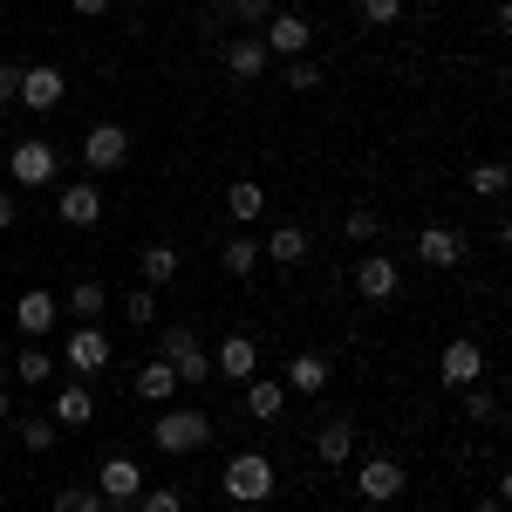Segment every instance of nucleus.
<instances>
[{
  "label": "nucleus",
  "mask_w": 512,
  "mask_h": 512,
  "mask_svg": "<svg viewBox=\"0 0 512 512\" xmlns=\"http://www.w3.org/2000/svg\"><path fill=\"white\" fill-rule=\"evenodd\" d=\"M226 212H233L239 226H253V219H260V212H267V192H260V185H253V178H239L233 192H226Z\"/></svg>",
  "instance_id": "obj_26"
},
{
  "label": "nucleus",
  "mask_w": 512,
  "mask_h": 512,
  "mask_svg": "<svg viewBox=\"0 0 512 512\" xmlns=\"http://www.w3.org/2000/svg\"><path fill=\"white\" fill-rule=\"evenodd\" d=\"M280 410H287V383H267V376H246V417L274 424Z\"/></svg>",
  "instance_id": "obj_20"
},
{
  "label": "nucleus",
  "mask_w": 512,
  "mask_h": 512,
  "mask_svg": "<svg viewBox=\"0 0 512 512\" xmlns=\"http://www.w3.org/2000/svg\"><path fill=\"white\" fill-rule=\"evenodd\" d=\"M123 315L137 321V328H151V321H158V287H137V294L123 301Z\"/></svg>",
  "instance_id": "obj_37"
},
{
  "label": "nucleus",
  "mask_w": 512,
  "mask_h": 512,
  "mask_svg": "<svg viewBox=\"0 0 512 512\" xmlns=\"http://www.w3.org/2000/svg\"><path fill=\"white\" fill-rule=\"evenodd\" d=\"M7 369H14L21 383H48V376H55V362H48V355H41L35 342H28V349H21V355H7Z\"/></svg>",
  "instance_id": "obj_29"
},
{
  "label": "nucleus",
  "mask_w": 512,
  "mask_h": 512,
  "mask_svg": "<svg viewBox=\"0 0 512 512\" xmlns=\"http://www.w3.org/2000/svg\"><path fill=\"white\" fill-rule=\"evenodd\" d=\"M355 294H362V301H390L396 294V260L362 253V260H355Z\"/></svg>",
  "instance_id": "obj_15"
},
{
  "label": "nucleus",
  "mask_w": 512,
  "mask_h": 512,
  "mask_svg": "<svg viewBox=\"0 0 512 512\" xmlns=\"http://www.w3.org/2000/svg\"><path fill=\"white\" fill-rule=\"evenodd\" d=\"M472 192L478 198H506V164H499V158L472 164Z\"/></svg>",
  "instance_id": "obj_32"
},
{
  "label": "nucleus",
  "mask_w": 512,
  "mask_h": 512,
  "mask_svg": "<svg viewBox=\"0 0 512 512\" xmlns=\"http://www.w3.org/2000/svg\"><path fill=\"white\" fill-rule=\"evenodd\" d=\"M7 417H14V403H7V383H0V424H7Z\"/></svg>",
  "instance_id": "obj_43"
},
{
  "label": "nucleus",
  "mask_w": 512,
  "mask_h": 512,
  "mask_svg": "<svg viewBox=\"0 0 512 512\" xmlns=\"http://www.w3.org/2000/svg\"><path fill=\"white\" fill-rule=\"evenodd\" d=\"M130 7H144V0H130Z\"/></svg>",
  "instance_id": "obj_44"
},
{
  "label": "nucleus",
  "mask_w": 512,
  "mask_h": 512,
  "mask_svg": "<svg viewBox=\"0 0 512 512\" xmlns=\"http://www.w3.org/2000/svg\"><path fill=\"white\" fill-rule=\"evenodd\" d=\"M103 301H110V294H103V280H76L62 308H69V315H82V321H96V315H103Z\"/></svg>",
  "instance_id": "obj_27"
},
{
  "label": "nucleus",
  "mask_w": 512,
  "mask_h": 512,
  "mask_svg": "<svg viewBox=\"0 0 512 512\" xmlns=\"http://www.w3.org/2000/svg\"><path fill=\"white\" fill-rule=\"evenodd\" d=\"M62 362H69V369H76V376H96V369H103V362H110V335H103V328H96V321H82L76 335H69V342H62Z\"/></svg>",
  "instance_id": "obj_8"
},
{
  "label": "nucleus",
  "mask_w": 512,
  "mask_h": 512,
  "mask_svg": "<svg viewBox=\"0 0 512 512\" xmlns=\"http://www.w3.org/2000/svg\"><path fill=\"white\" fill-rule=\"evenodd\" d=\"M69 7H76L82 21H103V14H110V7H117V0H69Z\"/></svg>",
  "instance_id": "obj_39"
},
{
  "label": "nucleus",
  "mask_w": 512,
  "mask_h": 512,
  "mask_svg": "<svg viewBox=\"0 0 512 512\" xmlns=\"http://www.w3.org/2000/svg\"><path fill=\"white\" fill-rule=\"evenodd\" d=\"M355 492H362L369 506H390L396 492H403V465H396V458H362V472H355Z\"/></svg>",
  "instance_id": "obj_12"
},
{
  "label": "nucleus",
  "mask_w": 512,
  "mask_h": 512,
  "mask_svg": "<svg viewBox=\"0 0 512 512\" xmlns=\"http://www.w3.org/2000/svg\"><path fill=\"white\" fill-rule=\"evenodd\" d=\"M14 431H21V444H28V451H55L62 424H55V417H28V424H14Z\"/></svg>",
  "instance_id": "obj_33"
},
{
  "label": "nucleus",
  "mask_w": 512,
  "mask_h": 512,
  "mask_svg": "<svg viewBox=\"0 0 512 512\" xmlns=\"http://www.w3.org/2000/svg\"><path fill=\"white\" fill-rule=\"evenodd\" d=\"M226 499H239V506H260V499H274V458H260V451H239L233 465H226Z\"/></svg>",
  "instance_id": "obj_3"
},
{
  "label": "nucleus",
  "mask_w": 512,
  "mask_h": 512,
  "mask_svg": "<svg viewBox=\"0 0 512 512\" xmlns=\"http://www.w3.org/2000/svg\"><path fill=\"white\" fill-rule=\"evenodd\" d=\"M96 417V396H89V383H69V390L55 396V424H89Z\"/></svg>",
  "instance_id": "obj_25"
},
{
  "label": "nucleus",
  "mask_w": 512,
  "mask_h": 512,
  "mask_svg": "<svg viewBox=\"0 0 512 512\" xmlns=\"http://www.w3.org/2000/svg\"><path fill=\"white\" fill-rule=\"evenodd\" d=\"M267 55H287V62H294V55H308V41H315V28H308V14H267Z\"/></svg>",
  "instance_id": "obj_10"
},
{
  "label": "nucleus",
  "mask_w": 512,
  "mask_h": 512,
  "mask_svg": "<svg viewBox=\"0 0 512 512\" xmlns=\"http://www.w3.org/2000/svg\"><path fill=\"white\" fill-rule=\"evenodd\" d=\"M96 492H103V499H110V506L117 512H130V499H137V492H144V465H137V458H103V472H96Z\"/></svg>",
  "instance_id": "obj_6"
},
{
  "label": "nucleus",
  "mask_w": 512,
  "mask_h": 512,
  "mask_svg": "<svg viewBox=\"0 0 512 512\" xmlns=\"http://www.w3.org/2000/svg\"><path fill=\"white\" fill-rule=\"evenodd\" d=\"M137 267H144V280H137V287H171V280H178V253H171V246H144V260H137Z\"/></svg>",
  "instance_id": "obj_24"
},
{
  "label": "nucleus",
  "mask_w": 512,
  "mask_h": 512,
  "mask_svg": "<svg viewBox=\"0 0 512 512\" xmlns=\"http://www.w3.org/2000/svg\"><path fill=\"white\" fill-rule=\"evenodd\" d=\"M465 424H499V396L465 383Z\"/></svg>",
  "instance_id": "obj_31"
},
{
  "label": "nucleus",
  "mask_w": 512,
  "mask_h": 512,
  "mask_svg": "<svg viewBox=\"0 0 512 512\" xmlns=\"http://www.w3.org/2000/svg\"><path fill=\"white\" fill-rule=\"evenodd\" d=\"M137 396H144V403H171V396H178V376H171V362H144V369H137Z\"/></svg>",
  "instance_id": "obj_22"
},
{
  "label": "nucleus",
  "mask_w": 512,
  "mask_h": 512,
  "mask_svg": "<svg viewBox=\"0 0 512 512\" xmlns=\"http://www.w3.org/2000/svg\"><path fill=\"white\" fill-rule=\"evenodd\" d=\"M55 512H110V499H103L96 485H62V492H55Z\"/></svg>",
  "instance_id": "obj_28"
},
{
  "label": "nucleus",
  "mask_w": 512,
  "mask_h": 512,
  "mask_svg": "<svg viewBox=\"0 0 512 512\" xmlns=\"http://www.w3.org/2000/svg\"><path fill=\"white\" fill-rule=\"evenodd\" d=\"M219 7H226V21H246V28H260L274 14V0H219Z\"/></svg>",
  "instance_id": "obj_36"
},
{
  "label": "nucleus",
  "mask_w": 512,
  "mask_h": 512,
  "mask_svg": "<svg viewBox=\"0 0 512 512\" xmlns=\"http://www.w3.org/2000/svg\"><path fill=\"white\" fill-rule=\"evenodd\" d=\"M280 82H287L294 96H315V89H321V69L308 62V55H294V62H287V76H280Z\"/></svg>",
  "instance_id": "obj_34"
},
{
  "label": "nucleus",
  "mask_w": 512,
  "mask_h": 512,
  "mask_svg": "<svg viewBox=\"0 0 512 512\" xmlns=\"http://www.w3.org/2000/svg\"><path fill=\"white\" fill-rule=\"evenodd\" d=\"M219 55H226V69H233L239 82H260V76H267V62H274V55H267V41H260V35H239V41H226Z\"/></svg>",
  "instance_id": "obj_16"
},
{
  "label": "nucleus",
  "mask_w": 512,
  "mask_h": 512,
  "mask_svg": "<svg viewBox=\"0 0 512 512\" xmlns=\"http://www.w3.org/2000/svg\"><path fill=\"white\" fill-rule=\"evenodd\" d=\"M260 253L280 260V267H301V260H308V233H301V226H274V239H267Z\"/></svg>",
  "instance_id": "obj_23"
},
{
  "label": "nucleus",
  "mask_w": 512,
  "mask_h": 512,
  "mask_svg": "<svg viewBox=\"0 0 512 512\" xmlns=\"http://www.w3.org/2000/svg\"><path fill=\"white\" fill-rule=\"evenodd\" d=\"M342 233H349V239H355V246H369V239L383 233V212H376V205H355L349 219H342Z\"/></svg>",
  "instance_id": "obj_30"
},
{
  "label": "nucleus",
  "mask_w": 512,
  "mask_h": 512,
  "mask_svg": "<svg viewBox=\"0 0 512 512\" xmlns=\"http://www.w3.org/2000/svg\"><path fill=\"white\" fill-rule=\"evenodd\" d=\"M212 376H233V383L260 376V342H253L246 328H233V335L219 342V355H212Z\"/></svg>",
  "instance_id": "obj_9"
},
{
  "label": "nucleus",
  "mask_w": 512,
  "mask_h": 512,
  "mask_svg": "<svg viewBox=\"0 0 512 512\" xmlns=\"http://www.w3.org/2000/svg\"><path fill=\"white\" fill-rule=\"evenodd\" d=\"M355 14H362L369 28H396V21H403V0H355Z\"/></svg>",
  "instance_id": "obj_35"
},
{
  "label": "nucleus",
  "mask_w": 512,
  "mask_h": 512,
  "mask_svg": "<svg viewBox=\"0 0 512 512\" xmlns=\"http://www.w3.org/2000/svg\"><path fill=\"white\" fill-rule=\"evenodd\" d=\"M417 260L437 267V274H451V267L465 260V239L451 233V226H424V233H417Z\"/></svg>",
  "instance_id": "obj_14"
},
{
  "label": "nucleus",
  "mask_w": 512,
  "mask_h": 512,
  "mask_svg": "<svg viewBox=\"0 0 512 512\" xmlns=\"http://www.w3.org/2000/svg\"><path fill=\"white\" fill-rule=\"evenodd\" d=\"M55 212H62V226H96V219H103V192L82 178V185H69V192H62V205H55Z\"/></svg>",
  "instance_id": "obj_18"
},
{
  "label": "nucleus",
  "mask_w": 512,
  "mask_h": 512,
  "mask_svg": "<svg viewBox=\"0 0 512 512\" xmlns=\"http://www.w3.org/2000/svg\"><path fill=\"white\" fill-rule=\"evenodd\" d=\"M437 376H444L451 390H465V383H478V376H485V349H478L472 335H458L451 349L437 355Z\"/></svg>",
  "instance_id": "obj_11"
},
{
  "label": "nucleus",
  "mask_w": 512,
  "mask_h": 512,
  "mask_svg": "<svg viewBox=\"0 0 512 512\" xmlns=\"http://www.w3.org/2000/svg\"><path fill=\"white\" fill-rule=\"evenodd\" d=\"M260 260H267V253H260V239H246V233L219 246V267H226L233 280H253V267H260Z\"/></svg>",
  "instance_id": "obj_21"
},
{
  "label": "nucleus",
  "mask_w": 512,
  "mask_h": 512,
  "mask_svg": "<svg viewBox=\"0 0 512 512\" xmlns=\"http://www.w3.org/2000/svg\"><path fill=\"white\" fill-rule=\"evenodd\" d=\"M7 226H14V198L0 192V233H7Z\"/></svg>",
  "instance_id": "obj_41"
},
{
  "label": "nucleus",
  "mask_w": 512,
  "mask_h": 512,
  "mask_svg": "<svg viewBox=\"0 0 512 512\" xmlns=\"http://www.w3.org/2000/svg\"><path fill=\"white\" fill-rule=\"evenodd\" d=\"M14 82H21V69H7V62H0V110L14 103Z\"/></svg>",
  "instance_id": "obj_40"
},
{
  "label": "nucleus",
  "mask_w": 512,
  "mask_h": 512,
  "mask_svg": "<svg viewBox=\"0 0 512 512\" xmlns=\"http://www.w3.org/2000/svg\"><path fill=\"white\" fill-rule=\"evenodd\" d=\"M130 512H185V499H178L171 485H158V492H137V499H130Z\"/></svg>",
  "instance_id": "obj_38"
},
{
  "label": "nucleus",
  "mask_w": 512,
  "mask_h": 512,
  "mask_svg": "<svg viewBox=\"0 0 512 512\" xmlns=\"http://www.w3.org/2000/svg\"><path fill=\"white\" fill-rule=\"evenodd\" d=\"M7 171H14V185L41 192V185L55 178V144H48V137H28V144H14V151H7Z\"/></svg>",
  "instance_id": "obj_5"
},
{
  "label": "nucleus",
  "mask_w": 512,
  "mask_h": 512,
  "mask_svg": "<svg viewBox=\"0 0 512 512\" xmlns=\"http://www.w3.org/2000/svg\"><path fill=\"white\" fill-rule=\"evenodd\" d=\"M14 103H28L35 117H48V110L62 103V69H48V62L21 69V82H14Z\"/></svg>",
  "instance_id": "obj_7"
},
{
  "label": "nucleus",
  "mask_w": 512,
  "mask_h": 512,
  "mask_svg": "<svg viewBox=\"0 0 512 512\" xmlns=\"http://www.w3.org/2000/svg\"><path fill=\"white\" fill-rule=\"evenodd\" d=\"M472 512H506V499H499V492H492V499H478Z\"/></svg>",
  "instance_id": "obj_42"
},
{
  "label": "nucleus",
  "mask_w": 512,
  "mask_h": 512,
  "mask_svg": "<svg viewBox=\"0 0 512 512\" xmlns=\"http://www.w3.org/2000/svg\"><path fill=\"white\" fill-rule=\"evenodd\" d=\"M151 437H158V451L185 458V451H205L212 444V417L205 410H164L158 424H151Z\"/></svg>",
  "instance_id": "obj_2"
},
{
  "label": "nucleus",
  "mask_w": 512,
  "mask_h": 512,
  "mask_svg": "<svg viewBox=\"0 0 512 512\" xmlns=\"http://www.w3.org/2000/svg\"><path fill=\"white\" fill-rule=\"evenodd\" d=\"M315 458L321 465H349L355 458V417H328L315 431Z\"/></svg>",
  "instance_id": "obj_17"
},
{
  "label": "nucleus",
  "mask_w": 512,
  "mask_h": 512,
  "mask_svg": "<svg viewBox=\"0 0 512 512\" xmlns=\"http://www.w3.org/2000/svg\"><path fill=\"white\" fill-rule=\"evenodd\" d=\"M82 164H89V171H123V164H130V130H123V123H96V130L82 137Z\"/></svg>",
  "instance_id": "obj_4"
},
{
  "label": "nucleus",
  "mask_w": 512,
  "mask_h": 512,
  "mask_svg": "<svg viewBox=\"0 0 512 512\" xmlns=\"http://www.w3.org/2000/svg\"><path fill=\"white\" fill-rule=\"evenodd\" d=\"M14 321H21V335H28V342H41V335L62 321V301H55V294H41V287H28V294L14 301Z\"/></svg>",
  "instance_id": "obj_13"
},
{
  "label": "nucleus",
  "mask_w": 512,
  "mask_h": 512,
  "mask_svg": "<svg viewBox=\"0 0 512 512\" xmlns=\"http://www.w3.org/2000/svg\"><path fill=\"white\" fill-rule=\"evenodd\" d=\"M158 355L171 362V376H178V383H205V376H212V349L198 342L192 321H171V328L158 335Z\"/></svg>",
  "instance_id": "obj_1"
},
{
  "label": "nucleus",
  "mask_w": 512,
  "mask_h": 512,
  "mask_svg": "<svg viewBox=\"0 0 512 512\" xmlns=\"http://www.w3.org/2000/svg\"><path fill=\"white\" fill-rule=\"evenodd\" d=\"M280 383H287L294 396H321V390H328V355H294Z\"/></svg>",
  "instance_id": "obj_19"
}]
</instances>
